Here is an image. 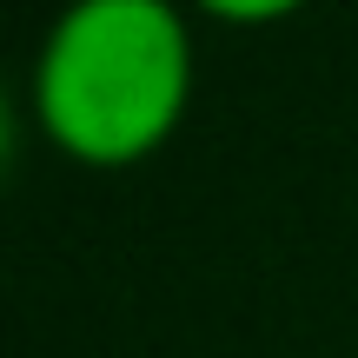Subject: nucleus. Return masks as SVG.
<instances>
[{
  "instance_id": "nucleus-1",
  "label": "nucleus",
  "mask_w": 358,
  "mask_h": 358,
  "mask_svg": "<svg viewBox=\"0 0 358 358\" xmlns=\"http://www.w3.org/2000/svg\"><path fill=\"white\" fill-rule=\"evenodd\" d=\"M192 73L186 0H66L34 47L27 113L66 159L133 166L179 133Z\"/></svg>"
},
{
  "instance_id": "nucleus-3",
  "label": "nucleus",
  "mask_w": 358,
  "mask_h": 358,
  "mask_svg": "<svg viewBox=\"0 0 358 358\" xmlns=\"http://www.w3.org/2000/svg\"><path fill=\"white\" fill-rule=\"evenodd\" d=\"M13 146H20V113H13V93L0 80V173L13 166Z\"/></svg>"
},
{
  "instance_id": "nucleus-2",
  "label": "nucleus",
  "mask_w": 358,
  "mask_h": 358,
  "mask_svg": "<svg viewBox=\"0 0 358 358\" xmlns=\"http://www.w3.org/2000/svg\"><path fill=\"white\" fill-rule=\"evenodd\" d=\"M192 7L226 20V27H272V20H285V13H299L306 0H192Z\"/></svg>"
}]
</instances>
